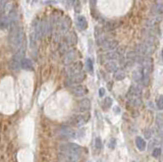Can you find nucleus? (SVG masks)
Returning <instances> with one entry per match:
<instances>
[{"mask_svg":"<svg viewBox=\"0 0 163 162\" xmlns=\"http://www.w3.org/2000/svg\"><path fill=\"white\" fill-rule=\"evenodd\" d=\"M25 34L19 27H13L10 34H9V44L12 50L18 51L21 49L22 41H24Z\"/></svg>","mask_w":163,"mask_h":162,"instance_id":"nucleus-1","label":"nucleus"},{"mask_svg":"<svg viewBox=\"0 0 163 162\" xmlns=\"http://www.w3.org/2000/svg\"><path fill=\"white\" fill-rule=\"evenodd\" d=\"M22 49H19V52L13 55L10 60V68L13 71H18V69L22 67Z\"/></svg>","mask_w":163,"mask_h":162,"instance_id":"nucleus-2","label":"nucleus"},{"mask_svg":"<svg viewBox=\"0 0 163 162\" xmlns=\"http://www.w3.org/2000/svg\"><path fill=\"white\" fill-rule=\"evenodd\" d=\"M60 151L69 152V153H74V154H78V155L82 154V148L79 147V145L74 144V143H67V144L61 145Z\"/></svg>","mask_w":163,"mask_h":162,"instance_id":"nucleus-3","label":"nucleus"},{"mask_svg":"<svg viewBox=\"0 0 163 162\" xmlns=\"http://www.w3.org/2000/svg\"><path fill=\"white\" fill-rule=\"evenodd\" d=\"M79 156H81V155L69 153V152L60 151V154H59V160H60V162H78Z\"/></svg>","mask_w":163,"mask_h":162,"instance_id":"nucleus-4","label":"nucleus"},{"mask_svg":"<svg viewBox=\"0 0 163 162\" xmlns=\"http://www.w3.org/2000/svg\"><path fill=\"white\" fill-rule=\"evenodd\" d=\"M79 57V53L78 51L75 50V49H72V50L66 52L64 57H63V63L64 64H71L75 62V60L78 59Z\"/></svg>","mask_w":163,"mask_h":162,"instance_id":"nucleus-5","label":"nucleus"},{"mask_svg":"<svg viewBox=\"0 0 163 162\" xmlns=\"http://www.w3.org/2000/svg\"><path fill=\"white\" fill-rule=\"evenodd\" d=\"M82 69H83V63L82 62H79V61L74 62V63H71L67 68L68 77H71V75H72L79 74V72L82 71Z\"/></svg>","mask_w":163,"mask_h":162,"instance_id":"nucleus-6","label":"nucleus"},{"mask_svg":"<svg viewBox=\"0 0 163 162\" xmlns=\"http://www.w3.org/2000/svg\"><path fill=\"white\" fill-rule=\"evenodd\" d=\"M71 93L74 94L75 97H83V96L87 95L88 90L85 86L83 85H76L71 88Z\"/></svg>","mask_w":163,"mask_h":162,"instance_id":"nucleus-7","label":"nucleus"},{"mask_svg":"<svg viewBox=\"0 0 163 162\" xmlns=\"http://www.w3.org/2000/svg\"><path fill=\"white\" fill-rule=\"evenodd\" d=\"M102 48L105 49V50H113L118 46V42L114 40V39H106L102 43Z\"/></svg>","mask_w":163,"mask_h":162,"instance_id":"nucleus-8","label":"nucleus"},{"mask_svg":"<svg viewBox=\"0 0 163 162\" xmlns=\"http://www.w3.org/2000/svg\"><path fill=\"white\" fill-rule=\"evenodd\" d=\"M60 133H61V135L63 136V137H65V138H72V139H75V138H78L79 137V134L76 133L75 131L72 130L71 128H69V127H63L61 128Z\"/></svg>","mask_w":163,"mask_h":162,"instance_id":"nucleus-9","label":"nucleus"},{"mask_svg":"<svg viewBox=\"0 0 163 162\" xmlns=\"http://www.w3.org/2000/svg\"><path fill=\"white\" fill-rule=\"evenodd\" d=\"M91 109V100L90 99H83L79 104V110L81 112H88Z\"/></svg>","mask_w":163,"mask_h":162,"instance_id":"nucleus-10","label":"nucleus"},{"mask_svg":"<svg viewBox=\"0 0 163 162\" xmlns=\"http://www.w3.org/2000/svg\"><path fill=\"white\" fill-rule=\"evenodd\" d=\"M84 80H85V74L83 71L79 72V74L72 75L69 77V82H71V84H81Z\"/></svg>","mask_w":163,"mask_h":162,"instance_id":"nucleus-11","label":"nucleus"},{"mask_svg":"<svg viewBox=\"0 0 163 162\" xmlns=\"http://www.w3.org/2000/svg\"><path fill=\"white\" fill-rule=\"evenodd\" d=\"M75 22H76V27L81 30V31H84V30L88 28V22L85 16L83 15H79L75 19Z\"/></svg>","mask_w":163,"mask_h":162,"instance_id":"nucleus-12","label":"nucleus"},{"mask_svg":"<svg viewBox=\"0 0 163 162\" xmlns=\"http://www.w3.org/2000/svg\"><path fill=\"white\" fill-rule=\"evenodd\" d=\"M132 79H134V81L136 83L143 82V80H144V71L142 68L134 71V72H132Z\"/></svg>","mask_w":163,"mask_h":162,"instance_id":"nucleus-13","label":"nucleus"},{"mask_svg":"<svg viewBox=\"0 0 163 162\" xmlns=\"http://www.w3.org/2000/svg\"><path fill=\"white\" fill-rule=\"evenodd\" d=\"M22 67L26 71H34V65H33L32 60L29 58H22Z\"/></svg>","mask_w":163,"mask_h":162,"instance_id":"nucleus-14","label":"nucleus"},{"mask_svg":"<svg viewBox=\"0 0 163 162\" xmlns=\"http://www.w3.org/2000/svg\"><path fill=\"white\" fill-rule=\"evenodd\" d=\"M104 67L109 72H115L117 71V64H116V62H114V60H109L108 62H106Z\"/></svg>","mask_w":163,"mask_h":162,"instance_id":"nucleus-15","label":"nucleus"},{"mask_svg":"<svg viewBox=\"0 0 163 162\" xmlns=\"http://www.w3.org/2000/svg\"><path fill=\"white\" fill-rule=\"evenodd\" d=\"M90 118V115H79V116H76L75 118V124L78 125V127H82V125H84L86 122L88 121V119Z\"/></svg>","mask_w":163,"mask_h":162,"instance_id":"nucleus-16","label":"nucleus"},{"mask_svg":"<svg viewBox=\"0 0 163 162\" xmlns=\"http://www.w3.org/2000/svg\"><path fill=\"white\" fill-rule=\"evenodd\" d=\"M136 146H137V148L140 151H144L146 149V142L144 139L141 137L136 138Z\"/></svg>","mask_w":163,"mask_h":162,"instance_id":"nucleus-17","label":"nucleus"},{"mask_svg":"<svg viewBox=\"0 0 163 162\" xmlns=\"http://www.w3.org/2000/svg\"><path fill=\"white\" fill-rule=\"evenodd\" d=\"M69 26H71V21H69L68 18H65L64 19H62L60 22V24H59V30H60L61 32H65L66 30L69 28Z\"/></svg>","mask_w":163,"mask_h":162,"instance_id":"nucleus-18","label":"nucleus"},{"mask_svg":"<svg viewBox=\"0 0 163 162\" xmlns=\"http://www.w3.org/2000/svg\"><path fill=\"white\" fill-rule=\"evenodd\" d=\"M66 41H67V43L69 45L74 46L76 44V42H78V38H76V35L75 32H71L68 34V36L66 37Z\"/></svg>","mask_w":163,"mask_h":162,"instance_id":"nucleus-19","label":"nucleus"},{"mask_svg":"<svg viewBox=\"0 0 163 162\" xmlns=\"http://www.w3.org/2000/svg\"><path fill=\"white\" fill-rule=\"evenodd\" d=\"M118 57H119V54L117 51H110L105 55V58L108 59V60H115Z\"/></svg>","mask_w":163,"mask_h":162,"instance_id":"nucleus-20","label":"nucleus"},{"mask_svg":"<svg viewBox=\"0 0 163 162\" xmlns=\"http://www.w3.org/2000/svg\"><path fill=\"white\" fill-rule=\"evenodd\" d=\"M119 26V24L117 22H108L107 24L105 25V29L106 31H113L115 30Z\"/></svg>","mask_w":163,"mask_h":162,"instance_id":"nucleus-21","label":"nucleus"},{"mask_svg":"<svg viewBox=\"0 0 163 162\" xmlns=\"http://www.w3.org/2000/svg\"><path fill=\"white\" fill-rule=\"evenodd\" d=\"M125 78V72L124 71H116L114 72V79L116 81H121Z\"/></svg>","mask_w":163,"mask_h":162,"instance_id":"nucleus-22","label":"nucleus"},{"mask_svg":"<svg viewBox=\"0 0 163 162\" xmlns=\"http://www.w3.org/2000/svg\"><path fill=\"white\" fill-rule=\"evenodd\" d=\"M112 105V99L109 97H106L103 101V106H104L105 109H108Z\"/></svg>","mask_w":163,"mask_h":162,"instance_id":"nucleus-23","label":"nucleus"},{"mask_svg":"<svg viewBox=\"0 0 163 162\" xmlns=\"http://www.w3.org/2000/svg\"><path fill=\"white\" fill-rule=\"evenodd\" d=\"M86 67L90 72H93V61L91 58H88L87 61H86Z\"/></svg>","mask_w":163,"mask_h":162,"instance_id":"nucleus-24","label":"nucleus"},{"mask_svg":"<svg viewBox=\"0 0 163 162\" xmlns=\"http://www.w3.org/2000/svg\"><path fill=\"white\" fill-rule=\"evenodd\" d=\"M161 155V149L160 148H155L154 150L152 151V156L154 158H158Z\"/></svg>","mask_w":163,"mask_h":162,"instance_id":"nucleus-25","label":"nucleus"},{"mask_svg":"<svg viewBox=\"0 0 163 162\" xmlns=\"http://www.w3.org/2000/svg\"><path fill=\"white\" fill-rule=\"evenodd\" d=\"M156 103H157V106L159 109H163V95L161 96H159L158 99H157V101H156Z\"/></svg>","mask_w":163,"mask_h":162,"instance_id":"nucleus-26","label":"nucleus"},{"mask_svg":"<svg viewBox=\"0 0 163 162\" xmlns=\"http://www.w3.org/2000/svg\"><path fill=\"white\" fill-rule=\"evenodd\" d=\"M95 146H96V149H101L102 148V143H101V139L100 138H96V140H95Z\"/></svg>","mask_w":163,"mask_h":162,"instance_id":"nucleus-27","label":"nucleus"},{"mask_svg":"<svg viewBox=\"0 0 163 162\" xmlns=\"http://www.w3.org/2000/svg\"><path fill=\"white\" fill-rule=\"evenodd\" d=\"M104 94H105V89L104 88H101L100 90H99V95H100L101 97H103V96H104Z\"/></svg>","mask_w":163,"mask_h":162,"instance_id":"nucleus-28","label":"nucleus"},{"mask_svg":"<svg viewBox=\"0 0 163 162\" xmlns=\"http://www.w3.org/2000/svg\"><path fill=\"white\" fill-rule=\"evenodd\" d=\"M75 1V0H66V3L68 4V6H72V5H74Z\"/></svg>","mask_w":163,"mask_h":162,"instance_id":"nucleus-29","label":"nucleus"},{"mask_svg":"<svg viewBox=\"0 0 163 162\" xmlns=\"http://www.w3.org/2000/svg\"><path fill=\"white\" fill-rule=\"evenodd\" d=\"M160 61H161V63L163 64V48H162V50H161V54H160Z\"/></svg>","mask_w":163,"mask_h":162,"instance_id":"nucleus-30","label":"nucleus"},{"mask_svg":"<svg viewBox=\"0 0 163 162\" xmlns=\"http://www.w3.org/2000/svg\"><path fill=\"white\" fill-rule=\"evenodd\" d=\"M112 145H113V146H114V145H115V140H114V139H111V144H110V148H112Z\"/></svg>","mask_w":163,"mask_h":162,"instance_id":"nucleus-31","label":"nucleus"},{"mask_svg":"<svg viewBox=\"0 0 163 162\" xmlns=\"http://www.w3.org/2000/svg\"><path fill=\"white\" fill-rule=\"evenodd\" d=\"M91 1V4H92V6H94L95 4H96V0H90Z\"/></svg>","mask_w":163,"mask_h":162,"instance_id":"nucleus-32","label":"nucleus"}]
</instances>
